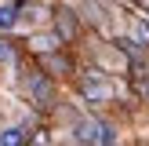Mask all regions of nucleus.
I'll return each instance as SVG.
<instances>
[{"instance_id": "nucleus-1", "label": "nucleus", "mask_w": 149, "mask_h": 146, "mask_svg": "<svg viewBox=\"0 0 149 146\" xmlns=\"http://www.w3.org/2000/svg\"><path fill=\"white\" fill-rule=\"evenodd\" d=\"M80 95H84L87 102H106L109 95H113V84H109L106 77H98V73H87V77L80 80Z\"/></svg>"}, {"instance_id": "nucleus-2", "label": "nucleus", "mask_w": 149, "mask_h": 146, "mask_svg": "<svg viewBox=\"0 0 149 146\" xmlns=\"http://www.w3.org/2000/svg\"><path fill=\"white\" fill-rule=\"evenodd\" d=\"M102 124H106V121L84 117V121H77V128H73V131H77V139H80L84 146H98V139H102Z\"/></svg>"}, {"instance_id": "nucleus-3", "label": "nucleus", "mask_w": 149, "mask_h": 146, "mask_svg": "<svg viewBox=\"0 0 149 146\" xmlns=\"http://www.w3.org/2000/svg\"><path fill=\"white\" fill-rule=\"evenodd\" d=\"M51 84H47V77H44V73H36V77H29V99L36 102V106H47L51 102Z\"/></svg>"}, {"instance_id": "nucleus-4", "label": "nucleus", "mask_w": 149, "mask_h": 146, "mask_svg": "<svg viewBox=\"0 0 149 146\" xmlns=\"http://www.w3.org/2000/svg\"><path fill=\"white\" fill-rule=\"evenodd\" d=\"M0 146H26V128H18V124L0 128Z\"/></svg>"}, {"instance_id": "nucleus-5", "label": "nucleus", "mask_w": 149, "mask_h": 146, "mask_svg": "<svg viewBox=\"0 0 149 146\" xmlns=\"http://www.w3.org/2000/svg\"><path fill=\"white\" fill-rule=\"evenodd\" d=\"M18 7L22 4H4L0 7V33H7V29L18 26Z\"/></svg>"}, {"instance_id": "nucleus-6", "label": "nucleus", "mask_w": 149, "mask_h": 146, "mask_svg": "<svg viewBox=\"0 0 149 146\" xmlns=\"http://www.w3.org/2000/svg\"><path fill=\"white\" fill-rule=\"evenodd\" d=\"M33 48L36 51H55L58 48V36L55 33H40V36H33Z\"/></svg>"}, {"instance_id": "nucleus-7", "label": "nucleus", "mask_w": 149, "mask_h": 146, "mask_svg": "<svg viewBox=\"0 0 149 146\" xmlns=\"http://www.w3.org/2000/svg\"><path fill=\"white\" fill-rule=\"evenodd\" d=\"M131 33H135L138 44H149V26H146V22H135V26H131Z\"/></svg>"}, {"instance_id": "nucleus-8", "label": "nucleus", "mask_w": 149, "mask_h": 146, "mask_svg": "<svg viewBox=\"0 0 149 146\" xmlns=\"http://www.w3.org/2000/svg\"><path fill=\"white\" fill-rule=\"evenodd\" d=\"M15 62V51H11V44H4L0 40V66H11Z\"/></svg>"}, {"instance_id": "nucleus-9", "label": "nucleus", "mask_w": 149, "mask_h": 146, "mask_svg": "<svg viewBox=\"0 0 149 146\" xmlns=\"http://www.w3.org/2000/svg\"><path fill=\"white\" fill-rule=\"evenodd\" d=\"M116 142V131L109 128V124H102V139H98V146H113Z\"/></svg>"}, {"instance_id": "nucleus-10", "label": "nucleus", "mask_w": 149, "mask_h": 146, "mask_svg": "<svg viewBox=\"0 0 149 146\" xmlns=\"http://www.w3.org/2000/svg\"><path fill=\"white\" fill-rule=\"evenodd\" d=\"M58 29H62V36H73V18H69V11L62 15V22H58Z\"/></svg>"}]
</instances>
